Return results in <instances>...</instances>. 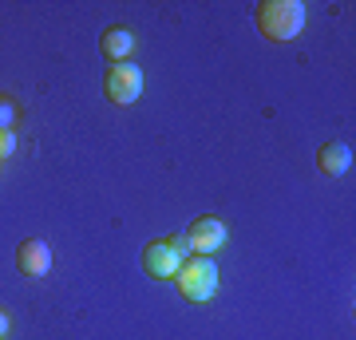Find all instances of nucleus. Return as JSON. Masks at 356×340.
I'll use <instances>...</instances> for the list:
<instances>
[{"label": "nucleus", "instance_id": "obj_5", "mask_svg": "<svg viewBox=\"0 0 356 340\" xmlns=\"http://www.w3.org/2000/svg\"><path fill=\"white\" fill-rule=\"evenodd\" d=\"M186 238H191L194 253H202V257H210V253H218V250H222V245L229 241V234H226V226H222L218 218L202 214V218H194V222H191V229H186Z\"/></svg>", "mask_w": 356, "mask_h": 340}, {"label": "nucleus", "instance_id": "obj_7", "mask_svg": "<svg viewBox=\"0 0 356 340\" xmlns=\"http://www.w3.org/2000/svg\"><path fill=\"white\" fill-rule=\"evenodd\" d=\"M317 166L329 178L348 175V166H353V147H348V143H325V147L317 151Z\"/></svg>", "mask_w": 356, "mask_h": 340}, {"label": "nucleus", "instance_id": "obj_11", "mask_svg": "<svg viewBox=\"0 0 356 340\" xmlns=\"http://www.w3.org/2000/svg\"><path fill=\"white\" fill-rule=\"evenodd\" d=\"M166 241H170V245H175L182 257H191V253H194V245H191V238H186V234H178V238H166Z\"/></svg>", "mask_w": 356, "mask_h": 340}, {"label": "nucleus", "instance_id": "obj_10", "mask_svg": "<svg viewBox=\"0 0 356 340\" xmlns=\"http://www.w3.org/2000/svg\"><path fill=\"white\" fill-rule=\"evenodd\" d=\"M8 154H16V135L13 131H0V159H8Z\"/></svg>", "mask_w": 356, "mask_h": 340}, {"label": "nucleus", "instance_id": "obj_3", "mask_svg": "<svg viewBox=\"0 0 356 340\" xmlns=\"http://www.w3.org/2000/svg\"><path fill=\"white\" fill-rule=\"evenodd\" d=\"M103 91H107V99L119 103V107H127V103H135L143 95V67L139 63H111V72H107V79H103Z\"/></svg>", "mask_w": 356, "mask_h": 340}, {"label": "nucleus", "instance_id": "obj_9", "mask_svg": "<svg viewBox=\"0 0 356 340\" xmlns=\"http://www.w3.org/2000/svg\"><path fill=\"white\" fill-rule=\"evenodd\" d=\"M13 123H16V103L0 99V131H13Z\"/></svg>", "mask_w": 356, "mask_h": 340}, {"label": "nucleus", "instance_id": "obj_12", "mask_svg": "<svg viewBox=\"0 0 356 340\" xmlns=\"http://www.w3.org/2000/svg\"><path fill=\"white\" fill-rule=\"evenodd\" d=\"M8 337V313H4V309H0V340Z\"/></svg>", "mask_w": 356, "mask_h": 340}, {"label": "nucleus", "instance_id": "obj_4", "mask_svg": "<svg viewBox=\"0 0 356 340\" xmlns=\"http://www.w3.org/2000/svg\"><path fill=\"white\" fill-rule=\"evenodd\" d=\"M182 261H186V257H182L166 238L151 241V245L143 250V269H147V277H154V281H175V273H178Z\"/></svg>", "mask_w": 356, "mask_h": 340}, {"label": "nucleus", "instance_id": "obj_6", "mask_svg": "<svg viewBox=\"0 0 356 340\" xmlns=\"http://www.w3.org/2000/svg\"><path fill=\"white\" fill-rule=\"evenodd\" d=\"M16 265H20V273H24V277H44V273L51 269L48 241H40V238L20 241V250H16Z\"/></svg>", "mask_w": 356, "mask_h": 340}, {"label": "nucleus", "instance_id": "obj_2", "mask_svg": "<svg viewBox=\"0 0 356 340\" xmlns=\"http://www.w3.org/2000/svg\"><path fill=\"white\" fill-rule=\"evenodd\" d=\"M175 285H178V293L186 297V301H194V305H202V301H210L218 293V265H214V257H186V261L178 265V273H175Z\"/></svg>", "mask_w": 356, "mask_h": 340}, {"label": "nucleus", "instance_id": "obj_1", "mask_svg": "<svg viewBox=\"0 0 356 340\" xmlns=\"http://www.w3.org/2000/svg\"><path fill=\"white\" fill-rule=\"evenodd\" d=\"M257 28L273 44L297 40L305 28V4L301 0H266V4H257Z\"/></svg>", "mask_w": 356, "mask_h": 340}, {"label": "nucleus", "instance_id": "obj_8", "mask_svg": "<svg viewBox=\"0 0 356 340\" xmlns=\"http://www.w3.org/2000/svg\"><path fill=\"white\" fill-rule=\"evenodd\" d=\"M99 48L111 63H123L131 51H135V36H131L127 28H107V32L99 36Z\"/></svg>", "mask_w": 356, "mask_h": 340}]
</instances>
